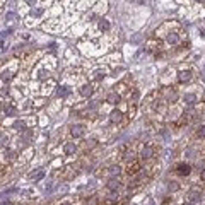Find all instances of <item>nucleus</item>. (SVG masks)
I'll return each mask as SVG.
<instances>
[{
    "label": "nucleus",
    "mask_w": 205,
    "mask_h": 205,
    "mask_svg": "<svg viewBox=\"0 0 205 205\" xmlns=\"http://www.w3.org/2000/svg\"><path fill=\"white\" fill-rule=\"evenodd\" d=\"M56 94H58V96H67V94H69V91H67V87H58Z\"/></svg>",
    "instance_id": "aec40b11"
},
{
    "label": "nucleus",
    "mask_w": 205,
    "mask_h": 205,
    "mask_svg": "<svg viewBox=\"0 0 205 205\" xmlns=\"http://www.w3.org/2000/svg\"><path fill=\"white\" fill-rule=\"evenodd\" d=\"M200 178H202V180H204V181H205V169H204V171H202V173H200Z\"/></svg>",
    "instance_id": "cd10ccee"
},
{
    "label": "nucleus",
    "mask_w": 205,
    "mask_h": 205,
    "mask_svg": "<svg viewBox=\"0 0 205 205\" xmlns=\"http://www.w3.org/2000/svg\"><path fill=\"white\" fill-rule=\"evenodd\" d=\"M14 128H16V130H19V132H21V130H26V123H24V121H19V120H17V121L14 123Z\"/></svg>",
    "instance_id": "4468645a"
},
{
    "label": "nucleus",
    "mask_w": 205,
    "mask_h": 205,
    "mask_svg": "<svg viewBox=\"0 0 205 205\" xmlns=\"http://www.w3.org/2000/svg\"><path fill=\"white\" fill-rule=\"evenodd\" d=\"M43 14V9H33L31 10V16H34V17H39Z\"/></svg>",
    "instance_id": "6ab92c4d"
},
{
    "label": "nucleus",
    "mask_w": 205,
    "mask_h": 205,
    "mask_svg": "<svg viewBox=\"0 0 205 205\" xmlns=\"http://www.w3.org/2000/svg\"><path fill=\"white\" fill-rule=\"evenodd\" d=\"M70 133H72L74 137H82V135H84V125H74L72 130H70Z\"/></svg>",
    "instance_id": "f03ea898"
},
{
    "label": "nucleus",
    "mask_w": 205,
    "mask_h": 205,
    "mask_svg": "<svg viewBox=\"0 0 205 205\" xmlns=\"http://www.w3.org/2000/svg\"><path fill=\"white\" fill-rule=\"evenodd\" d=\"M7 156H9V157H12V156H14V152H12V150H7V152H5V157H7Z\"/></svg>",
    "instance_id": "a878e982"
},
{
    "label": "nucleus",
    "mask_w": 205,
    "mask_h": 205,
    "mask_svg": "<svg viewBox=\"0 0 205 205\" xmlns=\"http://www.w3.org/2000/svg\"><path fill=\"white\" fill-rule=\"evenodd\" d=\"M110 121H111V123H120V121H121V111H118V110L111 111V114H110Z\"/></svg>",
    "instance_id": "20e7f679"
},
{
    "label": "nucleus",
    "mask_w": 205,
    "mask_h": 205,
    "mask_svg": "<svg viewBox=\"0 0 205 205\" xmlns=\"http://www.w3.org/2000/svg\"><path fill=\"white\" fill-rule=\"evenodd\" d=\"M108 103H110V104H118V103H120V94L111 93L108 96Z\"/></svg>",
    "instance_id": "6e6552de"
},
{
    "label": "nucleus",
    "mask_w": 205,
    "mask_h": 205,
    "mask_svg": "<svg viewBox=\"0 0 205 205\" xmlns=\"http://www.w3.org/2000/svg\"><path fill=\"white\" fill-rule=\"evenodd\" d=\"M197 2H204V0H197Z\"/></svg>",
    "instance_id": "72a5a7b5"
},
{
    "label": "nucleus",
    "mask_w": 205,
    "mask_h": 205,
    "mask_svg": "<svg viewBox=\"0 0 205 205\" xmlns=\"http://www.w3.org/2000/svg\"><path fill=\"white\" fill-rule=\"evenodd\" d=\"M120 171H121V168H120V166H111V168H110V174H113V176H118V174H120Z\"/></svg>",
    "instance_id": "f3484780"
},
{
    "label": "nucleus",
    "mask_w": 205,
    "mask_h": 205,
    "mask_svg": "<svg viewBox=\"0 0 205 205\" xmlns=\"http://www.w3.org/2000/svg\"><path fill=\"white\" fill-rule=\"evenodd\" d=\"M7 142H9V138L5 135H0V145H7Z\"/></svg>",
    "instance_id": "412c9836"
},
{
    "label": "nucleus",
    "mask_w": 205,
    "mask_h": 205,
    "mask_svg": "<svg viewBox=\"0 0 205 205\" xmlns=\"http://www.w3.org/2000/svg\"><path fill=\"white\" fill-rule=\"evenodd\" d=\"M176 173L181 174V176H188V174L191 173V166H190V164H185V162H181V164L176 166Z\"/></svg>",
    "instance_id": "f257e3e1"
},
{
    "label": "nucleus",
    "mask_w": 205,
    "mask_h": 205,
    "mask_svg": "<svg viewBox=\"0 0 205 205\" xmlns=\"http://www.w3.org/2000/svg\"><path fill=\"white\" fill-rule=\"evenodd\" d=\"M190 198H191V202H198V200H200V193H198V195L193 193V195H190Z\"/></svg>",
    "instance_id": "4be33fe9"
},
{
    "label": "nucleus",
    "mask_w": 205,
    "mask_h": 205,
    "mask_svg": "<svg viewBox=\"0 0 205 205\" xmlns=\"http://www.w3.org/2000/svg\"><path fill=\"white\" fill-rule=\"evenodd\" d=\"M96 204H97V200H96V198H93V200L89 202V205H96Z\"/></svg>",
    "instance_id": "c85d7f7f"
},
{
    "label": "nucleus",
    "mask_w": 205,
    "mask_h": 205,
    "mask_svg": "<svg viewBox=\"0 0 205 205\" xmlns=\"http://www.w3.org/2000/svg\"><path fill=\"white\" fill-rule=\"evenodd\" d=\"M27 2H29V3H33V2H34V0H27Z\"/></svg>",
    "instance_id": "473e14b6"
},
{
    "label": "nucleus",
    "mask_w": 205,
    "mask_h": 205,
    "mask_svg": "<svg viewBox=\"0 0 205 205\" xmlns=\"http://www.w3.org/2000/svg\"><path fill=\"white\" fill-rule=\"evenodd\" d=\"M110 27H111L110 21H106V19H101V21H99V29H101V31H110Z\"/></svg>",
    "instance_id": "1a4fd4ad"
},
{
    "label": "nucleus",
    "mask_w": 205,
    "mask_h": 205,
    "mask_svg": "<svg viewBox=\"0 0 205 205\" xmlns=\"http://www.w3.org/2000/svg\"><path fill=\"white\" fill-rule=\"evenodd\" d=\"M200 33H202V36L205 38V29H202V31H200Z\"/></svg>",
    "instance_id": "7c9ffc66"
},
{
    "label": "nucleus",
    "mask_w": 205,
    "mask_h": 205,
    "mask_svg": "<svg viewBox=\"0 0 205 205\" xmlns=\"http://www.w3.org/2000/svg\"><path fill=\"white\" fill-rule=\"evenodd\" d=\"M183 101L186 103L188 106H193V104L197 103V96H195V94H185V97H183Z\"/></svg>",
    "instance_id": "423d86ee"
},
{
    "label": "nucleus",
    "mask_w": 205,
    "mask_h": 205,
    "mask_svg": "<svg viewBox=\"0 0 205 205\" xmlns=\"http://www.w3.org/2000/svg\"><path fill=\"white\" fill-rule=\"evenodd\" d=\"M178 79H180L181 82H188V80L191 79V72H190V70H181L180 75H178Z\"/></svg>",
    "instance_id": "0eeeda50"
},
{
    "label": "nucleus",
    "mask_w": 205,
    "mask_h": 205,
    "mask_svg": "<svg viewBox=\"0 0 205 205\" xmlns=\"http://www.w3.org/2000/svg\"><path fill=\"white\" fill-rule=\"evenodd\" d=\"M168 190L169 191H176V190H180V185L176 181H171V183H168Z\"/></svg>",
    "instance_id": "dca6fc26"
},
{
    "label": "nucleus",
    "mask_w": 205,
    "mask_h": 205,
    "mask_svg": "<svg viewBox=\"0 0 205 205\" xmlns=\"http://www.w3.org/2000/svg\"><path fill=\"white\" fill-rule=\"evenodd\" d=\"M63 150H65V154H67V156L74 154V152H75V144H67V145L63 147Z\"/></svg>",
    "instance_id": "f8f14e48"
},
{
    "label": "nucleus",
    "mask_w": 205,
    "mask_h": 205,
    "mask_svg": "<svg viewBox=\"0 0 205 205\" xmlns=\"http://www.w3.org/2000/svg\"><path fill=\"white\" fill-rule=\"evenodd\" d=\"M120 185H121V183H120V180H118V178H111V180L108 181V190L116 191V190L120 188Z\"/></svg>",
    "instance_id": "7ed1b4c3"
},
{
    "label": "nucleus",
    "mask_w": 205,
    "mask_h": 205,
    "mask_svg": "<svg viewBox=\"0 0 205 205\" xmlns=\"http://www.w3.org/2000/svg\"><path fill=\"white\" fill-rule=\"evenodd\" d=\"M5 113H7V114H14V113H16V110H14L12 106H7V108H5Z\"/></svg>",
    "instance_id": "5701e85b"
},
{
    "label": "nucleus",
    "mask_w": 205,
    "mask_h": 205,
    "mask_svg": "<svg viewBox=\"0 0 205 205\" xmlns=\"http://www.w3.org/2000/svg\"><path fill=\"white\" fill-rule=\"evenodd\" d=\"M2 205H12V202H2Z\"/></svg>",
    "instance_id": "c756f323"
},
{
    "label": "nucleus",
    "mask_w": 205,
    "mask_h": 205,
    "mask_svg": "<svg viewBox=\"0 0 205 205\" xmlns=\"http://www.w3.org/2000/svg\"><path fill=\"white\" fill-rule=\"evenodd\" d=\"M138 171V164L137 162H132V166L128 164V174H133V173H137Z\"/></svg>",
    "instance_id": "2eb2a0df"
},
{
    "label": "nucleus",
    "mask_w": 205,
    "mask_h": 205,
    "mask_svg": "<svg viewBox=\"0 0 205 205\" xmlns=\"http://www.w3.org/2000/svg\"><path fill=\"white\" fill-rule=\"evenodd\" d=\"M103 77H104V72H101V70H97V72H96V79H97V80H101Z\"/></svg>",
    "instance_id": "393cba45"
},
{
    "label": "nucleus",
    "mask_w": 205,
    "mask_h": 205,
    "mask_svg": "<svg viewBox=\"0 0 205 205\" xmlns=\"http://www.w3.org/2000/svg\"><path fill=\"white\" fill-rule=\"evenodd\" d=\"M168 43H171V45H174V43H178L180 41V38H178V34L176 33H171V34H168Z\"/></svg>",
    "instance_id": "9b49d317"
},
{
    "label": "nucleus",
    "mask_w": 205,
    "mask_h": 205,
    "mask_svg": "<svg viewBox=\"0 0 205 205\" xmlns=\"http://www.w3.org/2000/svg\"><path fill=\"white\" fill-rule=\"evenodd\" d=\"M16 17V14H12V12H9V14H7V19H14Z\"/></svg>",
    "instance_id": "bb28decb"
},
{
    "label": "nucleus",
    "mask_w": 205,
    "mask_h": 205,
    "mask_svg": "<svg viewBox=\"0 0 205 205\" xmlns=\"http://www.w3.org/2000/svg\"><path fill=\"white\" fill-rule=\"evenodd\" d=\"M197 137H200V138H205V125L198 127V130H197Z\"/></svg>",
    "instance_id": "a211bd4d"
},
{
    "label": "nucleus",
    "mask_w": 205,
    "mask_h": 205,
    "mask_svg": "<svg viewBox=\"0 0 205 205\" xmlns=\"http://www.w3.org/2000/svg\"><path fill=\"white\" fill-rule=\"evenodd\" d=\"M80 94H82L84 97H89V96L93 94V86H91V84H86V86H82V87H80Z\"/></svg>",
    "instance_id": "39448f33"
},
{
    "label": "nucleus",
    "mask_w": 205,
    "mask_h": 205,
    "mask_svg": "<svg viewBox=\"0 0 205 205\" xmlns=\"http://www.w3.org/2000/svg\"><path fill=\"white\" fill-rule=\"evenodd\" d=\"M63 205H70V204H63Z\"/></svg>",
    "instance_id": "f704fd0d"
},
{
    "label": "nucleus",
    "mask_w": 205,
    "mask_h": 205,
    "mask_svg": "<svg viewBox=\"0 0 205 205\" xmlns=\"http://www.w3.org/2000/svg\"><path fill=\"white\" fill-rule=\"evenodd\" d=\"M43 176H45V171H43V169H38L36 173H33V174H31V178H33L34 181H38V180H41Z\"/></svg>",
    "instance_id": "ddd939ff"
},
{
    "label": "nucleus",
    "mask_w": 205,
    "mask_h": 205,
    "mask_svg": "<svg viewBox=\"0 0 205 205\" xmlns=\"http://www.w3.org/2000/svg\"><path fill=\"white\" fill-rule=\"evenodd\" d=\"M183 205H193V204H191V202H186V204H183Z\"/></svg>",
    "instance_id": "2f4dec72"
},
{
    "label": "nucleus",
    "mask_w": 205,
    "mask_h": 205,
    "mask_svg": "<svg viewBox=\"0 0 205 205\" xmlns=\"http://www.w3.org/2000/svg\"><path fill=\"white\" fill-rule=\"evenodd\" d=\"M10 79V72H3L2 74V80H9Z\"/></svg>",
    "instance_id": "b1692460"
},
{
    "label": "nucleus",
    "mask_w": 205,
    "mask_h": 205,
    "mask_svg": "<svg viewBox=\"0 0 205 205\" xmlns=\"http://www.w3.org/2000/svg\"><path fill=\"white\" fill-rule=\"evenodd\" d=\"M140 154H142V157H144V159H149L150 156H152V147H149V145H147V147H144Z\"/></svg>",
    "instance_id": "9d476101"
}]
</instances>
